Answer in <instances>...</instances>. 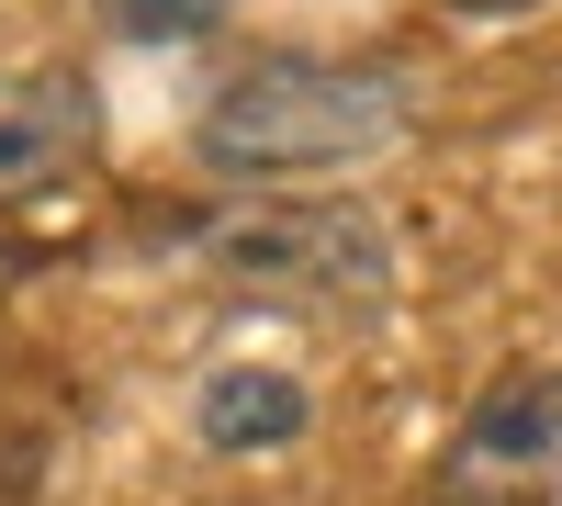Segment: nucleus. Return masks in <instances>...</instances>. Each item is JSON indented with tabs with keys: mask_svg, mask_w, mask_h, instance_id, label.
Returning <instances> with one entry per match:
<instances>
[{
	"mask_svg": "<svg viewBox=\"0 0 562 506\" xmlns=\"http://www.w3.org/2000/svg\"><path fill=\"white\" fill-rule=\"evenodd\" d=\"M203 439L214 450H281V439H304V383L293 372H259V360L214 372L203 383Z\"/></svg>",
	"mask_w": 562,
	"mask_h": 506,
	"instance_id": "nucleus-5",
	"label": "nucleus"
},
{
	"mask_svg": "<svg viewBox=\"0 0 562 506\" xmlns=\"http://www.w3.org/2000/svg\"><path fill=\"white\" fill-rule=\"evenodd\" d=\"M450 12H473V23H506V12H540V0H450Z\"/></svg>",
	"mask_w": 562,
	"mask_h": 506,
	"instance_id": "nucleus-7",
	"label": "nucleus"
},
{
	"mask_svg": "<svg viewBox=\"0 0 562 506\" xmlns=\"http://www.w3.org/2000/svg\"><path fill=\"white\" fill-rule=\"evenodd\" d=\"M551 473H562V372H506L461 417L439 462V506H529Z\"/></svg>",
	"mask_w": 562,
	"mask_h": 506,
	"instance_id": "nucleus-3",
	"label": "nucleus"
},
{
	"mask_svg": "<svg viewBox=\"0 0 562 506\" xmlns=\"http://www.w3.org/2000/svg\"><path fill=\"white\" fill-rule=\"evenodd\" d=\"M405 135V79L394 68H338V57H259L203 102L192 158L214 180H304L349 169Z\"/></svg>",
	"mask_w": 562,
	"mask_h": 506,
	"instance_id": "nucleus-1",
	"label": "nucleus"
},
{
	"mask_svg": "<svg viewBox=\"0 0 562 506\" xmlns=\"http://www.w3.org/2000/svg\"><path fill=\"white\" fill-rule=\"evenodd\" d=\"M180 248L203 282H225L237 304H281V315H371L394 293V248L360 203H225Z\"/></svg>",
	"mask_w": 562,
	"mask_h": 506,
	"instance_id": "nucleus-2",
	"label": "nucleus"
},
{
	"mask_svg": "<svg viewBox=\"0 0 562 506\" xmlns=\"http://www.w3.org/2000/svg\"><path fill=\"white\" fill-rule=\"evenodd\" d=\"M225 12V0H113V23L124 34H147V45H169V34H203Z\"/></svg>",
	"mask_w": 562,
	"mask_h": 506,
	"instance_id": "nucleus-6",
	"label": "nucleus"
},
{
	"mask_svg": "<svg viewBox=\"0 0 562 506\" xmlns=\"http://www.w3.org/2000/svg\"><path fill=\"white\" fill-rule=\"evenodd\" d=\"M102 147V90L79 68H23L0 79V214H34L45 192H68Z\"/></svg>",
	"mask_w": 562,
	"mask_h": 506,
	"instance_id": "nucleus-4",
	"label": "nucleus"
}]
</instances>
